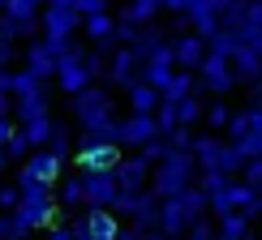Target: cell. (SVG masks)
Listing matches in <instances>:
<instances>
[{"mask_svg":"<svg viewBox=\"0 0 262 240\" xmlns=\"http://www.w3.org/2000/svg\"><path fill=\"white\" fill-rule=\"evenodd\" d=\"M78 240H95V236H78Z\"/></svg>","mask_w":262,"mask_h":240,"instance_id":"cell-57","label":"cell"},{"mask_svg":"<svg viewBox=\"0 0 262 240\" xmlns=\"http://www.w3.org/2000/svg\"><path fill=\"white\" fill-rule=\"evenodd\" d=\"M21 227H17V214L13 210H0V240H17Z\"/></svg>","mask_w":262,"mask_h":240,"instance_id":"cell-41","label":"cell"},{"mask_svg":"<svg viewBox=\"0 0 262 240\" xmlns=\"http://www.w3.org/2000/svg\"><path fill=\"white\" fill-rule=\"evenodd\" d=\"M249 210H232V214H220V240H249Z\"/></svg>","mask_w":262,"mask_h":240,"instance_id":"cell-28","label":"cell"},{"mask_svg":"<svg viewBox=\"0 0 262 240\" xmlns=\"http://www.w3.org/2000/svg\"><path fill=\"white\" fill-rule=\"evenodd\" d=\"M258 214H262V193H258V202L249 206V219H258Z\"/></svg>","mask_w":262,"mask_h":240,"instance_id":"cell-53","label":"cell"},{"mask_svg":"<svg viewBox=\"0 0 262 240\" xmlns=\"http://www.w3.org/2000/svg\"><path fill=\"white\" fill-rule=\"evenodd\" d=\"M48 240H78V236H73V223H56V227H48Z\"/></svg>","mask_w":262,"mask_h":240,"instance_id":"cell-50","label":"cell"},{"mask_svg":"<svg viewBox=\"0 0 262 240\" xmlns=\"http://www.w3.org/2000/svg\"><path fill=\"white\" fill-rule=\"evenodd\" d=\"M236 47H241V35H236V30H220V35L211 39V52H220V56H228V60H232Z\"/></svg>","mask_w":262,"mask_h":240,"instance_id":"cell-33","label":"cell"},{"mask_svg":"<svg viewBox=\"0 0 262 240\" xmlns=\"http://www.w3.org/2000/svg\"><path fill=\"white\" fill-rule=\"evenodd\" d=\"M206 210H211L206 189H185L181 198H168L159 206V232L172 236V240H181V236H189V227L198 219H206Z\"/></svg>","mask_w":262,"mask_h":240,"instance_id":"cell-2","label":"cell"},{"mask_svg":"<svg viewBox=\"0 0 262 240\" xmlns=\"http://www.w3.org/2000/svg\"><path fill=\"white\" fill-rule=\"evenodd\" d=\"M48 150H52V155H60V159H69V129H64V125H56V129H52Z\"/></svg>","mask_w":262,"mask_h":240,"instance_id":"cell-39","label":"cell"},{"mask_svg":"<svg viewBox=\"0 0 262 240\" xmlns=\"http://www.w3.org/2000/svg\"><path fill=\"white\" fill-rule=\"evenodd\" d=\"M150 172H155V159H146L138 150V155H125L116 163V180H121V193H142L150 180Z\"/></svg>","mask_w":262,"mask_h":240,"instance_id":"cell-12","label":"cell"},{"mask_svg":"<svg viewBox=\"0 0 262 240\" xmlns=\"http://www.w3.org/2000/svg\"><path fill=\"white\" fill-rule=\"evenodd\" d=\"M13 214H17L21 236H30L35 227H56V202L52 198H21V206Z\"/></svg>","mask_w":262,"mask_h":240,"instance_id":"cell-10","label":"cell"},{"mask_svg":"<svg viewBox=\"0 0 262 240\" xmlns=\"http://www.w3.org/2000/svg\"><path fill=\"white\" fill-rule=\"evenodd\" d=\"M17 56V47H13V39H0V69H9Z\"/></svg>","mask_w":262,"mask_h":240,"instance_id":"cell-48","label":"cell"},{"mask_svg":"<svg viewBox=\"0 0 262 240\" xmlns=\"http://www.w3.org/2000/svg\"><path fill=\"white\" fill-rule=\"evenodd\" d=\"M163 137H168V146H172V150H193V141H198V137L189 133V125H177L172 133H163Z\"/></svg>","mask_w":262,"mask_h":240,"instance_id":"cell-37","label":"cell"},{"mask_svg":"<svg viewBox=\"0 0 262 240\" xmlns=\"http://www.w3.org/2000/svg\"><path fill=\"white\" fill-rule=\"evenodd\" d=\"M224 146H228V141L211 137V133L193 141V159H198V172H224Z\"/></svg>","mask_w":262,"mask_h":240,"instance_id":"cell-20","label":"cell"},{"mask_svg":"<svg viewBox=\"0 0 262 240\" xmlns=\"http://www.w3.org/2000/svg\"><path fill=\"white\" fill-rule=\"evenodd\" d=\"M107 9V0H78V13L82 17H91V13H103Z\"/></svg>","mask_w":262,"mask_h":240,"instance_id":"cell-49","label":"cell"},{"mask_svg":"<svg viewBox=\"0 0 262 240\" xmlns=\"http://www.w3.org/2000/svg\"><path fill=\"white\" fill-rule=\"evenodd\" d=\"M60 155H52V150H35V155L26 159V176H35V180H43V184H56V176H60Z\"/></svg>","mask_w":262,"mask_h":240,"instance_id":"cell-21","label":"cell"},{"mask_svg":"<svg viewBox=\"0 0 262 240\" xmlns=\"http://www.w3.org/2000/svg\"><path fill=\"white\" fill-rule=\"evenodd\" d=\"M146 240H172V236H163V232H155V236H146Z\"/></svg>","mask_w":262,"mask_h":240,"instance_id":"cell-55","label":"cell"},{"mask_svg":"<svg viewBox=\"0 0 262 240\" xmlns=\"http://www.w3.org/2000/svg\"><path fill=\"white\" fill-rule=\"evenodd\" d=\"M241 43H249L254 52H262V0H249V17H245Z\"/></svg>","mask_w":262,"mask_h":240,"instance_id":"cell-30","label":"cell"},{"mask_svg":"<svg viewBox=\"0 0 262 240\" xmlns=\"http://www.w3.org/2000/svg\"><path fill=\"white\" fill-rule=\"evenodd\" d=\"M155 137H163L155 112H129V116L121 120V146H138V150H142L146 141H155Z\"/></svg>","mask_w":262,"mask_h":240,"instance_id":"cell-11","label":"cell"},{"mask_svg":"<svg viewBox=\"0 0 262 240\" xmlns=\"http://www.w3.org/2000/svg\"><path fill=\"white\" fill-rule=\"evenodd\" d=\"M198 73H202V86H206V90H215V94H228L236 82H241V78H236V69H232V60L220 56V52H211V56L202 60Z\"/></svg>","mask_w":262,"mask_h":240,"instance_id":"cell-13","label":"cell"},{"mask_svg":"<svg viewBox=\"0 0 262 240\" xmlns=\"http://www.w3.org/2000/svg\"><path fill=\"white\" fill-rule=\"evenodd\" d=\"M249 133H254V116H249V107H245V112H236V116H232V125H228V137H232V141H245Z\"/></svg>","mask_w":262,"mask_h":240,"instance_id":"cell-34","label":"cell"},{"mask_svg":"<svg viewBox=\"0 0 262 240\" xmlns=\"http://www.w3.org/2000/svg\"><path fill=\"white\" fill-rule=\"evenodd\" d=\"M5 5H9V0H0V9H5Z\"/></svg>","mask_w":262,"mask_h":240,"instance_id":"cell-58","label":"cell"},{"mask_svg":"<svg viewBox=\"0 0 262 240\" xmlns=\"http://www.w3.org/2000/svg\"><path fill=\"white\" fill-rule=\"evenodd\" d=\"M224 13H228V0H193L185 17H189V26L211 43V39L224 30Z\"/></svg>","mask_w":262,"mask_h":240,"instance_id":"cell-9","label":"cell"},{"mask_svg":"<svg viewBox=\"0 0 262 240\" xmlns=\"http://www.w3.org/2000/svg\"><path fill=\"white\" fill-rule=\"evenodd\" d=\"M241 146H245V155H249V159H262V133H258V129L241 141Z\"/></svg>","mask_w":262,"mask_h":240,"instance_id":"cell-46","label":"cell"},{"mask_svg":"<svg viewBox=\"0 0 262 240\" xmlns=\"http://www.w3.org/2000/svg\"><path fill=\"white\" fill-rule=\"evenodd\" d=\"M73 120H78L82 129H99V125H107V120H116L107 86H86L82 94H73Z\"/></svg>","mask_w":262,"mask_h":240,"instance_id":"cell-5","label":"cell"},{"mask_svg":"<svg viewBox=\"0 0 262 240\" xmlns=\"http://www.w3.org/2000/svg\"><path fill=\"white\" fill-rule=\"evenodd\" d=\"M206 125H211V129H228V125H232V112H228L224 103H215L211 112H206Z\"/></svg>","mask_w":262,"mask_h":240,"instance_id":"cell-42","label":"cell"},{"mask_svg":"<svg viewBox=\"0 0 262 240\" xmlns=\"http://www.w3.org/2000/svg\"><path fill=\"white\" fill-rule=\"evenodd\" d=\"M159 13H163L159 0H129L125 13H121V26H138V30H142V26H155Z\"/></svg>","mask_w":262,"mask_h":240,"instance_id":"cell-22","label":"cell"},{"mask_svg":"<svg viewBox=\"0 0 262 240\" xmlns=\"http://www.w3.org/2000/svg\"><path fill=\"white\" fill-rule=\"evenodd\" d=\"M241 176H245V184H254V189L262 193V159H249V167L241 172Z\"/></svg>","mask_w":262,"mask_h":240,"instance_id":"cell-44","label":"cell"},{"mask_svg":"<svg viewBox=\"0 0 262 240\" xmlns=\"http://www.w3.org/2000/svg\"><path fill=\"white\" fill-rule=\"evenodd\" d=\"M159 5H163V13L181 17V13H189V5H193V0H159Z\"/></svg>","mask_w":262,"mask_h":240,"instance_id":"cell-47","label":"cell"},{"mask_svg":"<svg viewBox=\"0 0 262 240\" xmlns=\"http://www.w3.org/2000/svg\"><path fill=\"white\" fill-rule=\"evenodd\" d=\"M82 184H86V206L91 210H112L116 198H121L116 172H82Z\"/></svg>","mask_w":262,"mask_h":240,"instance_id":"cell-8","label":"cell"},{"mask_svg":"<svg viewBox=\"0 0 262 240\" xmlns=\"http://www.w3.org/2000/svg\"><path fill=\"white\" fill-rule=\"evenodd\" d=\"M78 167L82 172H116V163H121V146H112V141H103V146H82L78 155Z\"/></svg>","mask_w":262,"mask_h":240,"instance_id":"cell-15","label":"cell"},{"mask_svg":"<svg viewBox=\"0 0 262 240\" xmlns=\"http://www.w3.org/2000/svg\"><path fill=\"white\" fill-rule=\"evenodd\" d=\"M9 163H13V159H9V150H5V146H0V172H5V167H9Z\"/></svg>","mask_w":262,"mask_h":240,"instance_id":"cell-54","label":"cell"},{"mask_svg":"<svg viewBox=\"0 0 262 240\" xmlns=\"http://www.w3.org/2000/svg\"><path fill=\"white\" fill-rule=\"evenodd\" d=\"M43 9H78V0H48Z\"/></svg>","mask_w":262,"mask_h":240,"instance_id":"cell-52","label":"cell"},{"mask_svg":"<svg viewBox=\"0 0 262 240\" xmlns=\"http://www.w3.org/2000/svg\"><path fill=\"white\" fill-rule=\"evenodd\" d=\"M116 26H121V21H116L112 13H91L86 17V35H91L95 43H99V47H112V39H116Z\"/></svg>","mask_w":262,"mask_h":240,"instance_id":"cell-26","label":"cell"},{"mask_svg":"<svg viewBox=\"0 0 262 240\" xmlns=\"http://www.w3.org/2000/svg\"><path fill=\"white\" fill-rule=\"evenodd\" d=\"M172 47H177V64L181 69H202V60L211 56V43H206L198 30H189V35H181V39H172Z\"/></svg>","mask_w":262,"mask_h":240,"instance_id":"cell-16","label":"cell"},{"mask_svg":"<svg viewBox=\"0 0 262 240\" xmlns=\"http://www.w3.org/2000/svg\"><path fill=\"white\" fill-rule=\"evenodd\" d=\"M60 202H64V206H78V202H86V184H82V176L60 184Z\"/></svg>","mask_w":262,"mask_h":240,"instance_id":"cell-36","label":"cell"},{"mask_svg":"<svg viewBox=\"0 0 262 240\" xmlns=\"http://www.w3.org/2000/svg\"><path fill=\"white\" fill-rule=\"evenodd\" d=\"M155 120H159L163 133H172V129L181 125V120H177V103H159V107H155Z\"/></svg>","mask_w":262,"mask_h":240,"instance_id":"cell-40","label":"cell"},{"mask_svg":"<svg viewBox=\"0 0 262 240\" xmlns=\"http://www.w3.org/2000/svg\"><path fill=\"white\" fill-rule=\"evenodd\" d=\"M177 120H181V125H189V129H193V125L202 120V103L193 99V94H189V99H181V103H177Z\"/></svg>","mask_w":262,"mask_h":240,"instance_id":"cell-35","label":"cell"},{"mask_svg":"<svg viewBox=\"0 0 262 240\" xmlns=\"http://www.w3.org/2000/svg\"><path fill=\"white\" fill-rule=\"evenodd\" d=\"M142 78V56L134 47H116L112 52V64H107V82H116V86H134Z\"/></svg>","mask_w":262,"mask_h":240,"instance_id":"cell-17","label":"cell"},{"mask_svg":"<svg viewBox=\"0 0 262 240\" xmlns=\"http://www.w3.org/2000/svg\"><path fill=\"white\" fill-rule=\"evenodd\" d=\"M163 43H168V30H163V26H142V30H138V39H134V43H125V47H134L138 56H142V64H146V60L163 47Z\"/></svg>","mask_w":262,"mask_h":240,"instance_id":"cell-24","label":"cell"},{"mask_svg":"<svg viewBox=\"0 0 262 240\" xmlns=\"http://www.w3.org/2000/svg\"><path fill=\"white\" fill-rule=\"evenodd\" d=\"M5 150H9V159H21V155H26V150H30V137H26V133H21V129H17V133L9 137V146H5Z\"/></svg>","mask_w":262,"mask_h":240,"instance_id":"cell-43","label":"cell"},{"mask_svg":"<svg viewBox=\"0 0 262 240\" xmlns=\"http://www.w3.org/2000/svg\"><path fill=\"white\" fill-rule=\"evenodd\" d=\"M163 103V94L155 90V86H150V82H134V86H129V107H134V112H155V107Z\"/></svg>","mask_w":262,"mask_h":240,"instance_id":"cell-27","label":"cell"},{"mask_svg":"<svg viewBox=\"0 0 262 240\" xmlns=\"http://www.w3.org/2000/svg\"><path fill=\"white\" fill-rule=\"evenodd\" d=\"M21 206V189H0V210H17Z\"/></svg>","mask_w":262,"mask_h":240,"instance_id":"cell-45","label":"cell"},{"mask_svg":"<svg viewBox=\"0 0 262 240\" xmlns=\"http://www.w3.org/2000/svg\"><path fill=\"white\" fill-rule=\"evenodd\" d=\"M258 202V189L245 184V176H228L220 189L211 193V210L215 214H232V210H249Z\"/></svg>","mask_w":262,"mask_h":240,"instance_id":"cell-7","label":"cell"},{"mask_svg":"<svg viewBox=\"0 0 262 240\" xmlns=\"http://www.w3.org/2000/svg\"><path fill=\"white\" fill-rule=\"evenodd\" d=\"M163 103H181V99H189V94H193V73L189 69H177V73H172V82L168 86H163Z\"/></svg>","mask_w":262,"mask_h":240,"instance_id":"cell-29","label":"cell"},{"mask_svg":"<svg viewBox=\"0 0 262 240\" xmlns=\"http://www.w3.org/2000/svg\"><path fill=\"white\" fill-rule=\"evenodd\" d=\"M26 69L35 73V78H43V82L56 78L60 60H56V52H52V43H48V39H35V43L26 47Z\"/></svg>","mask_w":262,"mask_h":240,"instance_id":"cell-19","label":"cell"},{"mask_svg":"<svg viewBox=\"0 0 262 240\" xmlns=\"http://www.w3.org/2000/svg\"><path fill=\"white\" fill-rule=\"evenodd\" d=\"M245 167H249L245 146H241V141H228V146H224V172H228V176H241Z\"/></svg>","mask_w":262,"mask_h":240,"instance_id":"cell-31","label":"cell"},{"mask_svg":"<svg viewBox=\"0 0 262 240\" xmlns=\"http://www.w3.org/2000/svg\"><path fill=\"white\" fill-rule=\"evenodd\" d=\"M91 78H95V73H91V64H86V52H82V56H73V60H64L60 69H56V82H60L64 94H82L86 86H91Z\"/></svg>","mask_w":262,"mask_h":240,"instance_id":"cell-18","label":"cell"},{"mask_svg":"<svg viewBox=\"0 0 262 240\" xmlns=\"http://www.w3.org/2000/svg\"><path fill=\"white\" fill-rule=\"evenodd\" d=\"M232 69L241 82H258L262 78V52H254L249 43H241V47L232 52Z\"/></svg>","mask_w":262,"mask_h":240,"instance_id":"cell-23","label":"cell"},{"mask_svg":"<svg viewBox=\"0 0 262 240\" xmlns=\"http://www.w3.org/2000/svg\"><path fill=\"white\" fill-rule=\"evenodd\" d=\"M35 5H39V9H43V5H48V0H35Z\"/></svg>","mask_w":262,"mask_h":240,"instance_id":"cell-56","label":"cell"},{"mask_svg":"<svg viewBox=\"0 0 262 240\" xmlns=\"http://www.w3.org/2000/svg\"><path fill=\"white\" fill-rule=\"evenodd\" d=\"M159 206H163V202L155 198V193L142 189V193H121L112 210H121L134 227H142V232H150V227H159Z\"/></svg>","mask_w":262,"mask_h":240,"instance_id":"cell-6","label":"cell"},{"mask_svg":"<svg viewBox=\"0 0 262 240\" xmlns=\"http://www.w3.org/2000/svg\"><path fill=\"white\" fill-rule=\"evenodd\" d=\"M245 17H249V0H228V13H224V30H245Z\"/></svg>","mask_w":262,"mask_h":240,"instance_id":"cell-32","label":"cell"},{"mask_svg":"<svg viewBox=\"0 0 262 240\" xmlns=\"http://www.w3.org/2000/svg\"><path fill=\"white\" fill-rule=\"evenodd\" d=\"M35 30H43V13L35 0H9L0 9V39H30Z\"/></svg>","mask_w":262,"mask_h":240,"instance_id":"cell-4","label":"cell"},{"mask_svg":"<svg viewBox=\"0 0 262 240\" xmlns=\"http://www.w3.org/2000/svg\"><path fill=\"white\" fill-rule=\"evenodd\" d=\"M86 26L78 9H43V39H73Z\"/></svg>","mask_w":262,"mask_h":240,"instance_id":"cell-14","label":"cell"},{"mask_svg":"<svg viewBox=\"0 0 262 240\" xmlns=\"http://www.w3.org/2000/svg\"><path fill=\"white\" fill-rule=\"evenodd\" d=\"M17 133V129H13V120H9V116H0V146H9V137H13Z\"/></svg>","mask_w":262,"mask_h":240,"instance_id":"cell-51","label":"cell"},{"mask_svg":"<svg viewBox=\"0 0 262 240\" xmlns=\"http://www.w3.org/2000/svg\"><path fill=\"white\" fill-rule=\"evenodd\" d=\"M13 116L21 120V133L30 137V146H48V141H52V129H56V120H52V112H48V90L17 99Z\"/></svg>","mask_w":262,"mask_h":240,"instance_id":"cell-3","label":"cell"},{"mask_svg":"<svg viewBox=\"0 0 262 240\" xmlns=\"http://www.w3.org/2000/svg\"><path fill=\"white\" fill-rule=\"evenodd\" d=\"M193 172H198L193 150H168V155L155 163V172H150V193H155L159 202L181 198L185 189H193Z\"/></svg>","mask_w":262,"mask_h":240,"instance_id":"cell-1","label":"cell"},{"mask_svg":"<svg viewBox=\"0 0 262 240\" xmlns=\"http://www.w3.org/2000/svg\"><path fill=\"white\" fill-rule=\"evenodd\" d=\"M185 240H220V223H211V219H198L189 227V236Z\"/></svg>","mask_w":262,"mask_h":240,"instance_id":"cell-38","label":"cell"},{"mask_svg":"<svg viewBox=\"0 0 262 240\" xmlns=\"http://www.w3.org/2000/svg\"><path fill=\"white\" fill-rule=\"evenodd\" d=\"M82 219H86V232L95 240H116L121 236V219H116L112 210H91V214H82Z\"/></svg>","mask_w":262,"mask_h":240,"instance_id":"cell-25","label":"cell"}]
</instances>
